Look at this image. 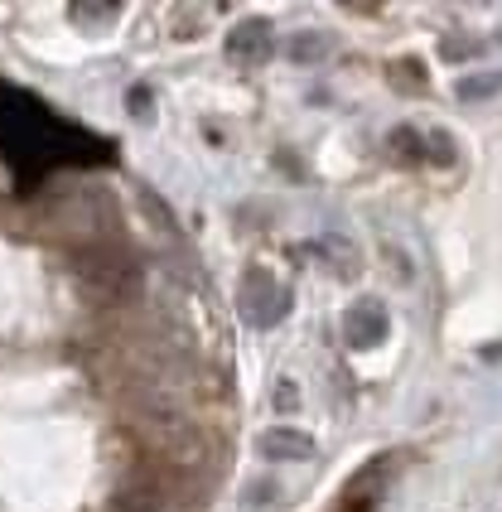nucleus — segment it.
<instances>
[{
	"label": "nucleus",
	"instance_id": "nucleus-1",
	"mask_svg": "<svg viewBox=\"0 0 502 512\" xmlns=\"http://www.w3.org/2000/svg\"><path fill=\"white\" fill-rule=\"evenodd\" d=\"M87 136L54 116L39 97L20 87H0V155L25 174H44L63 160H97L102 145H83Z\"/></svg>",
	"mask_w": 502,
	"mask_h": 512
},
{
	"label": "nucleus",
	"instance_id": "nucleus-2",
	"mask_svg": "<svg viewBox=\"0 0 502 512\" xmlns=\"http://www.w3.org/2000/svg\"><path fill=\"white\" fill-rule=\"evenodd\" d=\"M290 285H280L266 266H251L247 276H242V285H237V310H242V319H247L251 329H276L280 319L290 314Z\"/></svg>",
	"mask_w": 502,
	"mask_h": 512
},
{
	"label": "nucleus",
	"instance_id": "nucleus-3",
	"mask_svg": "<svg viewBox=\"0 0 502 512\" xmlns=\"http://www.w3.org/2000/svg\"><path fill=\"white\" fill-rule=\"evenodd\" d=\"M387 334H391V314L377 295H363V300H353L343 310V343L353 353H372L377 343H387Z\"/></svg>",
	"mask_w": 502,
	"mask_h": 512
},
{
	"label": "nucleus",
	"instance_id": "nucleus-4",
	"mask_svg": "<svg viewBox=\"0 0 502 512\" xmlns=\"http://www.w3.org/2000/svg\"><path fill=\"white\" fill-rule=\"evenodd\" d=\"M387 150L396 160H411V165H454V141L445 131H416V126H396L391 131Z\"/></svg>",
	"mask_w": 502,
	"mask_h": 512
},
{
	"label": "nucleus",
	"instance_id": "nucleus-5",
	"mask_svg": "<svg viewBox=\"0 0 502 512\" xmlns=\"http://www.w3.org/2000/svg\"><path fill=\"white\" fill-rule=\"evenodd\" d=\"M391 474H396V455L372 459L367 469H358V474H353V484L343 488V498L334 503V512H372L377 503H382Z\"/></svg>",
	"mask_w": 502,
	"mask_h": 512
},
{
	"label": "nucleus",
	"instance_id": "nucleus-6",
	"mask_svg": "<svg viewBox=\"0 0 502 512\" xmlns=\"http://www.w3.org/2000/svg\"><path fill=\"white\" fill-rule=\"evenodd\" d=\"M223 54L232 63H242V68L266 63V58L276 54V29H271V20H242V25H232L223 39Z\"/></svg>",
	"mask_w": 502,
	"mask_h": 512
},
{
	"label": "nucleus",
	"instance_id": "nucleus-7",
	"mask_svg": "<svg viewBox=\"0 0 502 512\" xmlns=\"http://www.w3.org/2000/svg\"><path fill=\"white\" fill-rule=\"evenodd\" d=\"M256 450H261L266 459H309L314 455V435L290 430V426H271V430H261Z\"/></svg>",
	"mask_w": 502,
	"mask_h": 512
},
{
	"label": "nucleus",
	"instance_id": "nucleus-8",
	"mask_svg": "<svg viewBox=\"0 0 502 512\" xmlns=\"http://www.w3.org/2000/svg\"><path fill=\"white\" fill-rule=\"evenodd\" d=\"M329 54H334V34H324V29H305L285 44V58H295V63H324Z\"/></svg>",
	"mask_w": 502,
	"mask_h": 512
},
{
	"label": "nucleus",
	"instance_id": "nucleus-9",
	"mask_svg": "<svg viewBox=\"0 0 502 512\" xmlns=\"http://www.w3.org/2000/svg\"><path fill=\"white\" fill-rule=\"evenodd\" d=\"M121 15V5H87V0H73L68 5V20L87 34H102V29H112V20Z\"/></svg>",
	"mask_w": 502,
	"mask_h": 512
},
{
	"label": "nucleus",
	"instance_id": "nucleus-10",
	"mask_svg": "<svg viewBox=\"0 0 502 512\" xmlns=\"http://www.w3.org/2000/svg\"><path fill=\"white\" fill-rule=\"evenodd\" d=\"M454 92H459V102H483V97H498V92H502V73H474V78H464Z\"/></svg>",
	"mask_w": 502,
	"mask_h": 512
},
{
	"label": "nucleus",
	"instance_id": "nucleus-11",
	"mask_svg": "<svg viewBox=\"0 0 502 512\" xmlns=\"http://www.w3.org/2000/svg\"><path fill=\"white\" fill-rule=\"evenodd\" d=\"M391 83L406 87V92H425V68H420V58H396V63H391Z\"/></svg>",
	"mask_w": 502,
	"mask_h": 512
},
{
	"label": "nucleus",
	"instance_id": "nucleus-12",
	"mask_svg": "<svg viewBox=\"0 0 502 512\" xmlns=\"http://www.w3.org/2000/svg\"><path fill=\"white\" fill-rule=\"evenodd\" d=\"M155 112V107H150V87H131V116H150Z\"/></svg>",
	"mask_w": 502,
	"mask_h": 512
}]
</instances>
